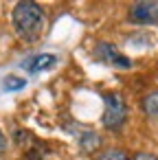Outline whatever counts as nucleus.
<instances>
[{
	"mask_svg": "<svg viewBox=\"0 0 158 160\" xmlns=\"http://www.w3.org/2000/svg\"><path fill=\"white\" fill-rule=\"evenodd\" d=\"M11 22H13V29H16L18 38L29 42V44H33L44 35L46 13L38 2L22 0V2H16V7L11 11Z\"/></svg>",
	"mask_w": 158,
	"mask_h": 160,
	"instance_id": "1",
	"label": "nucleus"
},
{
	"mask_svg": "<svg viewBox=\"0 0 158 160\" xmlns=\"http://www.w3.org/2000/svg\"><path fill=\"white\" fill-rule=\"evenodd\" d=\"M127 123V103L123 94L119 92H105L103 94V114H101V125L110 132L123 129Z\"/></svg>",
	"mask_w": 158,
	"mask_h": 160,
	"instance_id": "2",
	"label": "nucleus"
},
{
	"mask_svg": "<svg viewBox=\"0 0 158 160\" xmlns=\"http://www.w3.org/2000/svg\"><path fill=\"white\" fill-rule=\"evenodd\" d=\"M92 57L110 68H116V70H130L132 68V59L127 55H123L112 42H97L92 46Z\"/></svg>",
	"mask_w": 158,
	"mask_h": 160,
	"instance_id": "3",
	"label": "nucleus"
},
{
	"mask_svg": "<svg viewBox=\"0 0 158 160\" xmlns=\"http://www.w3.org/2000/svg\"><path fill=\"white\" fill-rule=\"evenodd\" d=\"M127 22L140 27H158V0H138L127 11Z\"/></svg>",
	"mask_w": 158,
	"mask_h": 160,
	"instance_id": "4",
	"label": "nucleus"
},
{
	"mask_svg": "<svg viewBox=\"0 0 158 160\" xmlns=\"http://www.w3.org/2000/svg\"><path fill=\"white\" fill-rule=\"evenodd\" d=\"M57 55H51V53H38V55H31L27 62H24V68L29 72H40V70H51L55 64H57Z\"/></svg>",
	"mask_w": 158,
	"mask_h": 160,
	"instance_id": "5",
	"label": "nucleus"
},
{
	"mask_svg": "<svg viewBox=\"0 0 158 160\" xmlns=\"http://www.w3.org/2000/svg\"><path fill=\"white\" fill-rule=\"evenodd\" d=\"M77 145L81 147V151L94 153V151H99V147H101V136H99L97 132H92V129H81V132L77 134Z\"/></svg>",
	"mask_w": 158,
	"mask_h": 160,
	"instance_id": "6",
	"label": "nucleus"
},
{
	"mask_svg": "<svg viewBox=\"0 0 158 160\" xmlns=\"http://www.w3.org/2000/svg\"><path fill=\"white\" fill-rule=\"evenodd\" d=\"M140 108H143V112H145L147 116L158 118V90L151 92V94H147V97L140 101Z\"/></svg>",
	"mask_w": 158,
	"mask_h": 160,
	"instance_id": "7",
	"label": "nucleus"
},
{
	"mask_svg": "<svg viewBox=\"0 0 158 160\" xmlns=\"http://www.w3.org/2000/svg\"><path fill=\"white\" fill-rule=\"evenodd\" d=\"M27 86V81L22 79V77H16V75H9L7 79H5V90L7 92H13V90H20V88H24Z\"/></svg>",
	"mask_w": 158,
	"mask_h": 160,
	"instance_id": "8",
	"label": "nucleus"
},
{
	"mask_svg": "<svg viewBox=\"0 0 158 160\" xmlns=\"http://www.w3.org/2000/svg\"><path fill=\"white\" fill-rule=\"evenodd\" d=\"M99 160H132L127 153H123L121 149H110V151H103L99 156Z\"/></svg>",
	"mask_w": 158,
	"mask_h": 160,
	"instance_id": "9",
	"label": "nucleus"
},
{
	"mask_svg": "<svg viewBox=\"0 0 158 160\" xmlns=\"http://www.w3.org/2000/svg\"><path fill=\"white\" fill-rule=\"evenodd\" d=\"M132 160H158V156L156 153H147V151H140V153H136Z\"/></svg>",
	"mask_w": 158,
	"mask_h": 160,
	"instance_id": "10",
	"label": "nucleus"
},
{
	"mask_svg": "<svg viewBox=\"0 0 158 160\" xmlns=\"http://www.w3.org/2000/svg\"><path fill=\"white\" fill-rule=\"evenodd\" d=\"M7 151V136L3 134V129H0V156H3Z\"/></svg>",
	"mask_w": 158,
	"mask_h": 160,
	"instance_id": "11",
	"label": "nucleus"
}]
</instances>
